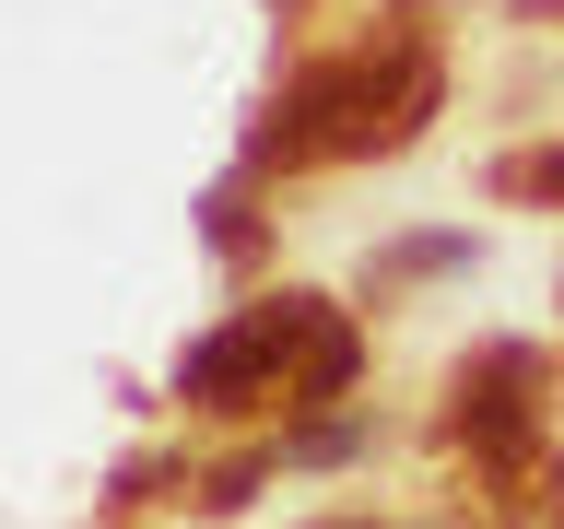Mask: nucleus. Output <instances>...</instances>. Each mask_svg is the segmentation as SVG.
Masks as SVG:
<instances>
[{
  "label": "nucleus",
  "instance_id": "obj_4",
  "mask_svg": "<svg viewBox=\"0 0 564 529\" xmlns=\"http://www.w3.org/2000/svg\"><path fill=\"white\" fill-rule=\"evenodd\" d=\"M494 471V494H506V529H541V518H564V458L529 435V447H506V458H482Z\"/></svg>",
  "mask_w": 564,
  "mask_h": 529
},
{
  "label": "nucleus",
  "instance_id": "obj_3",
  "mask_svg": "<svg viewBox=\"0 0 564 529\" xmlns=\"http://www.w3.org/2000/svg\"><path fill=\"white\" fill-rule=\"evenodd\" d=\"M529 388H541V353H518V342L470 353V365L447 377V435H458L470 458L529 447V435H541V400H529Z\"/></svg>",
  "mask_w": 564,
  "mask_h": 529
},
{
  "label": "nucleus",
  "instance_id": "obj_2",
  "mask_svg": "<svg viewBox=\"0 0 564 529\" xmlns=\"http://www.w3.org/2000/svg\"><path fill=\"white\" fill-rule=\"evenodd\" d=\"M435 47H352V60H317L282 83L271 130H259V165H329V153H400V141L435 118Z\"/></svg>",
  "mask_w": 564,
  "mask_h": 529
},
{
  "label": "nucleus",
  "instance_id": "obj_5",
  "mask_svg": "<svg viewBox=\"0 0 564 529\" xmlns=\"http://www.w3.org/2000/svg\"><path fill=\"white\" fill-rule=\"evenodd\" d=\"M494 201H529V212H564V141H529L494 165Z\"/></svg>",
  "mask_w": 564,
  "mask_h": 529
},
{
  "label": "nucleus",
  "instance_id": "obj_1",
  "mask_svg": "<svg viewBox=\"0 0 564 529\" xmlns=\"http://www.w3.org/2000/svg\"><path fill=\"white\" fill-rule=\"evenodd\" d=\"M352 317L329 306V294H271V306L224 317L212 342H188V365H176V400H200V412H259V400H282V412H317V400H341L352 388Z\"/></svg>",
  "mask_w": 564,
  "mask_h": 529
}]
</instances>
